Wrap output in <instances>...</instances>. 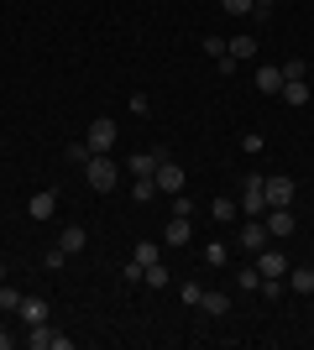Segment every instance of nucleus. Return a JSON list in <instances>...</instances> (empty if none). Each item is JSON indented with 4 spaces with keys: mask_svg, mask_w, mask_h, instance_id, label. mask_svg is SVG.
Wrapping results in <instances>:
<instances>
[{
    "mask_svg": "<svg viewBox=\"0 0 314 350\" xmlns=\"http://www.w3.org/2000/svg\"><path fill=\"white\" fill-rule=\"evenodd\" d=\"M199 293H205V288H199V282H183V288H179V298H183V304H189V308H199Z\"/></svg>",
    "mask_w": 314,
    "mask_h": 350,
    "instance_id": "30",
    "label": "nucleus"
},
{
    "mask_svg": "<svg viewBox=\"0 0 314 350\" xmlns=\"http://www.w3.org/2000/svg\"><path fill=\"white\" fill-rule=\"evenodd\" d=\"M257 272H262V278H283V272H288V256L262 246V251H257Z\"/></svg>",
    "mask_w": 314,
    "mask_h": 350,
    "instance_id": "10",
    "label": "nucleus"
},
{
    "mask_svg": "<svg viewBox=\"0 0 314 350\" xmlns=\"http://www.w3.org/2000/svg\"><path fill=\"white\" fill-rule=\"evenodd\" d=\"M157 193H168V199H173V193H183V183H189V178H183V167L173 157H157Z\"/></svg>",
    "mask_w": 314,
    "mask_h": 350,
    "instance_id": "4",
    "label": "nucleus"
},
{
    "mask_svg": "<svg viewBox=\"0 0 314 350\" xmlns=\"http://www.w3.org/2000/svg\"><path fill=\"white\" fill-rule=\"evenodd\" d=\"M131 256H136L142 267H152V262H157V241H142V246H131Z\"/></svg>",
    "mask_w": 314,
    "mask_h": 350,
    "instance_id": "25",
    "label": "nucleus"
},
{
    "mask_svg": "<svg viewBox=\"0 0 314 350\" xmlns=\"http://www.w3.org/2000/svg\"><path fill=\"white\" fill-rule=\"evenodd\" d=\"M21 298H27L21 288H11V282H0V308H5V314H16V308H21Z\"/></svg>",
    "mask_w": 314,
    "mask_h": 350,
    "instance_id": "23",
    "label": "nucleus"
},
{
    "mask_svg": "<svg viewBox=\"0 0 314 350\" xmlns=\"http://www.w3.org/2000/svg\"><path fill=\"white\" fill-rule=\"evenodd\" d=\"M288 293H314V267H288Z\"/></svg>",
    "mask_w": 314,
    "mask_h": 350,
    "instance_id": "18",
    "label": "nucleus"
},
{
    "mask_svg": "<svg viewBox=\"0 0 314 350\" xmlns=\"http://www.w3.org/2000/svg\"><path fill=\"white\" fill-rule=\"evenodd\" d=\"M199 314H209V319H225L231 314V293H199Z\"/></svg>",
    "mask_w": 314,
    "mask_h": 350,
    "instance_id": "12",
    "label": "nucleus"
},
{
    "mask_svg": "<svg viewBox=\"0 0 314 350\" xmlns=\"http://www.w3.org/2000/svg\"><path fill=\"white\" fill-rule=\"evenodd\" d=\"M131 199H136V204H152V199H157V178H136Z\"/></svg>",
    "mask_w": 314,
    "mask_h": 350,
    "instance_id": "22",
    "label": "nucleus"
},
{
    "mask_svg": "<svg viewBox=\"0 0 314 350\" xmlns=\"http://www.w3.org/2000/svg\"><path fill=\"white\" fill-rule=\"evenodd\" d=\"M278 94H283L293 110H304V105H309V84H304V79H283V89H278Z\"/></svg>",
    "mask_w": 314,
    "mask_h": 350,
    "instance_id": "16",
    "label": "nucleus"
},
{
    "mask_svg": "<svg viewBox=\"0 0 314 350\" xmlns=\"http://www.w3.org/2000/svg\"><path fill=\"white\" fill-rule=\"evenodd\" d=\"M163 241H168V246H189V241H194V225H189V215H173V219H168Z\"/></svg>",
    "mask_w": 314,
    "mask_h": 350,
    "instance_id": "11",
    "label": "nucleus"
},
{
    "mask_svg": "<svg viewBox=\"0 0 314 350\" xmlns=\"http://www.w3.org/2000/svg\"><path fill=\"white\" fill-rule=\"evenodd\" d=\"M142 282H147L152 293H163V288H168V267H163V262H152V267H142Z\"/></svg>",
    "mask_w": 314,
    "mask_h": 350,
    "instance_id": "21",
    "label": "nucleus"
},
{
    "mask_svg": "<svg viewBox=\"0 0 314 350\" xmlns=\"http://www.w3.org/2000/svg\"><path fill=\"white\" fill-rule=\"evenodd\" d=\"M262 193H267V209H288L299 189H293V178H288V173H278V178H262Z\"/></svg>",
    "mask_w": 314,
    "mask_h": 350,
    "instance_id": "5",
    "label": "nucleus"
},
{
    "mask_svg": "<svg viewBox=\"0 0 314 350\" xmlns=\"http://www.w3.org/2000/svg\"><path fill=\"white\" fill-rule=\"evenodd\" d=\"M209 219H220V225H236V219H241V204L220 193V199H209Z\"/></svg>",
    "mask_w": 314,
    "mask_h": 350,
    "instance_id": "13",
    "label": "nucleus"
},
{
    "mask_svg": "<svg viewBox=\"0 0 314 350\" xmlns=\"http://www.w3.org/2000/svg\"><path fill=\"white\" fill-rule=\"evenodd\" d=\"M120 278H126V282H142V262H136V256H131V262L120 267Z\"/></svg>",
    "mask_w": 314,
    "mask_h": 350,
    "instance_id": "34",
    "label": "nucleus"
},
{
    "mask_svg": "<svg viewBox=\"0 0 314 350\" xmlns=\"http://www.w3.org/2000/svg\"><path fill=\"white\" fill-rule=\"evenodd\" d=\"M199 47H205V58H225V37H205Z\"/></svg>",
    "mask_w": 314,
    "mask_h": 350,
    "instance_id": "29",
    "label": "nucleus"
},
{
    "mask_svg": "<svg viewBox=\"0 0 314 350\" xmlns=\"http://www.w3.org/2000/svg\"><path fill=\"white\" fill-rule=\"evenodd\" d=\"M84 241H90V235H84V225H68V230L58 235V246L68 251V256H74V251H84Z\"/></svg>",
    "mask_w": 314,
    "mask_h": 350,
    "instance_id": "20",
    "label": "nucleus"
},
{
    "mask_svg": "<svg viewBox=\"0 0 314 350\" xmlns=\"http://www.w3.org/2000/svg\"><path fill=\"white\" fill-rule=\"evenodd\" d=\"M131 116H152V100H147V94H131Z\"/></svg>",
    "mask_w": 314,
    "mask_h": 350,
    "instance_id": "33",
    "label": "nucleus"
},
{
    "mask_svg": "<svg viewBox=\"0 0 314 350\" xmlns=\"http://www.w3.org/2000/svg\"><path fill=\"white\" fill-rule=\"evenodd\" d=\"M304 73H309V68H304V58H288L283 63V79H304Z\"/></svg>",
    "mask_w": 314,
    "mask_h": 350,
    "instance_id": "32",
    "label": "nucleus"
},
{
    "mask_svg": "<svg viewBox=\"0 0 314 350\" xmlns=\"http://www.w3.org/2000/svg\"><path fill=\"white\" fill-rule=\"evenodd\" d=\"M157 157H168V152H157ZM157 157H152V152H136V157L126 162V173H131V178H152V173H157Z\"/></svg>",
    "mask_w": 314,
    "mask_h": 350,
    "instance_id": "15",
    "label": "nucleus"
},
{
    "mask_svg": "<svg viewBox=\"0 0 314 350\" xmlns=\"http://www.w3.org/2000/svg\"><path fill=\"white\" fill-rule=\"evenodd\" d=\"M241 293H257V288H262V272H257V267H241Z\"/></svg>",
    "mask_w": 314,
    "mask_h": 350,
    "instance_id": "26",
    "label": "nucleus"
},
{
    "mask_svg": "<svg viewBox=\"0 0 314 350\" xmlns=\"http://www.w3.org/2000/svg\"><path fill=\"white\" fill-rule=\"evenodd\" d=\"M0 282H5V262H0Z\"/></svg>",
    "mask_w": 314,
    "mask_h": 350,
    "instance_id": "37",
    "label": "nucleus"
},
{
    "mask_svg": "<svg viewBox=\"0 0 314 350\" xmlns=\"http://www.w3.org/2000/svg\"><path fill=\"white\" fill-rule=\"evenodd\" d=\"M252 5H257V16H267L272 5H278V0H252Z\"/></svg>",
    "mask_w": 314,
    "mask_h": 350,
    "instance_id": "35",
    "label": "nucleus"
},
{
    "mask_svg": "<svg viewBox=\"0 0 314 350\" xmlns=\"http://www.w3.org/2000/svg\"><path fill=\"white\" fill-rule=\"evenodd\" d=\"M272 235H267V225L262 219H241V251H262Z\"/></svg>",
    "mask_w": 314,
    "mask_h": 350,
    "instance_id": "9",
    "label": "nucleus"
},
{
    "mask_svg": "<svg viewBox=\"0 0 314 350\" xmlns=\"http://www.w3.org/2000/svg\"><path fill=\"white\" fill-rule=\"evenodd\" d=\"M27 215L31 219H53V215H58V189H37V193H31V204H27Z\"/></svg>",
    "mask_w": 314,
    "mask_h": 350,
    "instance_id": "8",
    "label": "nucleus"
},
{
    "mask_svg": "<svg viewBox=\"0 0 314 350\" xmlns=\"http://www.w3.org/2000/svg\"><path fill=\"white\" fill-rule=\"evenodd\" d=\"M262 225H267V235H272V241H288L299 219H293V209H267V215H262Z\"/></svg>",
    "mask_w": 314,
    "mask_h": 350,
    "instance_id": "7",
    "label": "nucleus"
},
{
    "mask_svg": "<svg viewBox=\"0 0 314 350\" xmlns=\"http://www.w3.org/2000/svg\"><path fill=\"white\" fill-rule=\"evenodd\" d=\"M16 314H21L27 324H42V319H53V314H47V298H37V293H31V298H21V308H16Z\"/></svg>",
    "mask_w": 314,
    "mask_h": 350,
    "instance_id": "14",
    "label": "nucleus"
},
{
    "mask_svg": "<svg viewBox=\"0 0 314 350\" xmlns=\"http://www.w3.org/2000/svg\"><path fill=\"white\" fill-rule=\"evenodd\" d=\"M27 345L31 350H74V340L63 335L53 319H42V324H27Z\"/></svg>",
    "mask_w": 314,
    "mask_h": 350,
    "instance_id": "2",
    "label": "nucleus"
},
{
    "mask_svg": "<svg viewBox=\"0 0 314 350\" xmlns=\"http://www.w3.org/2000/svg\"><path fill=\"white\" fill-rule=\"evenodd\" d=\"M90 157H94V146H90V142H68V162H74V167H84Z\"/></svg>",
    "mask_w": 314,
    "mask_h": 350,
    "instance_id": "24",
    "label": "nucleus"
},
{
    "mask_svg": "<svg viewBox=\"0 0 314 350\" xmlns=\"http://www.w3.org/2000/svg\"><path fill=\"white\" fill-rule=\"evenodd\" d=\"M225 256H231V251H225L220 241H209V246H205V262H209V267H225Z\"/></svg>",
    "mask_w": 314,
    "mask_h": 350,
    "instance_id": "27",
    "label": "nucleus"
},
{
    "mask_svg": "<svg viewBox=\"0 0 314 350\" xmlns=\"http://www.w3.org/2000/svg\"><path fill=\"white\" fill-rule=\"evenodd\" d=\"M225 53H231L236 63H252L257 58V42H252V37H225Z\"/></svg>",
    "mask_w": 314,
    "mask_h": 350,
    "instance_id": "17",
    "label": "nucleus"
},
{
    "mask_svg": "<svg viewBox=\"0 0 314 350\" xmlns=\"http://www.w3.org/2000/svg\"><path fill=\"white\" fill-rule=\"evenodd\" d=\"M267 215V193H262V178H246V189H241V219H262Z\"/></svg>",
    "mask_w": 314,
    "mask_h": 350,
    "instance_id": "3",
    "label": "nucleus"
},
{
    "mask_svg": "<svg viewBox=\"0 0 314 350\" xmlns=\"http://www.w3.org/2000/svg\"><path fill=\"white\" fill-rule=\"evenodd\" d=\"M220 5H225V16H252L257 11L252 0H220Z\"/></svg>",
    "mask_w": 314,
    "mask_h": 350,
    "instance_id": "28",
    "label": "nucleus"
},
{
    "mask_svg": "<svg viewBox=\"0 0 314 350\" xmlns=\"http://www.w3.org/2000/svg\"><path fill=\"white\" fill-rule=\"evenodd\" d=\"M252 84L262 89V94H278V89H283V68H257Z\"/></svg>",
    "mask_w": 314,
    "mask_h": 350,
    "instance_id": "19",
    "label": "nucleus"
},
{
    "mask_svg": "<svg viewBox=\"0 0 314 350\" xmlns=\"http://www.w3.org/2000/svg\"><path fill=\"white\" fill-rule=\"evenodd\" d=\"M84 142H90L94 152H110V146H116V120H110V116L90 120V131H84Z\"/></svg>",
    "mask_w": 314,
    "mask_h": 350,
    "instance_id": "6",
    "label": "nucleus"
},
{
    "mask_svg": "<svg viewBox=\"0 0 314 350\" xmlns=\"http://www.w3.org/2000/svg\"><path fill=\"white\" fill-rule=\"evenodd\" d=\"M11 345H16V340H11V335H5V324H0V350H11Z\"/></svg>",
    "mask_w": 314,
    "mask_h": 350,
    "instance_id": "36",
    "label": "nucleus"
},
{
    "mask_svg": "<svg viewBox=\"0 0 314 350\" xmlns=\"http://www.w3.org/2000/svg\"><path fill=\"white\" fill-rule=\"evenodd\" d=\"M84 178H90V189H94V193H116L120 167H116V157H110V152H94V157L84 162Z\"/></svg>",
    "mask_w": 314,
    "mask_h": 350,
    "instance_id": "1",
    "label": "nucleus"
},
{
    "mask_svg": "<svg viewBox=\"0 0 314 350\" xmlns=\"http://www.w3.org/2000/svg\"><path fill=\"white\" fill-rule=\"evenodd\" d=\"M241 152H246V157H257V152H262V136L246 131V136H241Z\"/></svg>",
    "mask_w": 314,
    "mask_h": 350,
    "instance_id": "31",
    "label": "nucleus"
}]
</instances>
